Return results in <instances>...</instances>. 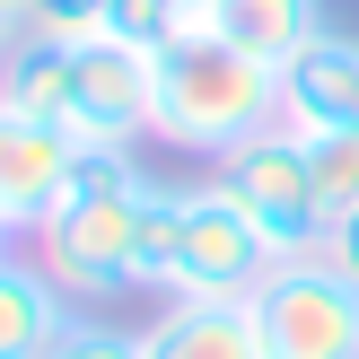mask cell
Here are the masks:
<instances>
[{"instance_id": "6", "label": "cell", "mask_w": 359, "mask_h": 359, "mask_svg": "<svg viewBox=\"0 0 359 359\" xmlns=\"http://www.w3.org/2000/svg\"><path fill=\"white\" fill-rule=\"evenodd\" d=\"M245 307H255L263 359H359V290L325 255L280 263Z\"/></svg>"}, {"instance_id": "18", "label": "cell", "mask_w": 359, "mask_h": 359, "mask_svg": "<svg viewBox=\"0 0 359 359\" xmlns=\"http://www.w3.org/2000/svg\"><path fill=\"white\" fill-rule=\"evenodd\" d=\"M202 9H210V0H202Z\"/></svg>"}, {"instance_id": "1", "label": "cell", "mask_w": 359, "mask_h": 359, "mask_svg": "<svg viewBox=\"0 0 359 359\" xmlns=\"http://www.w3.org/2000/svg\"><path fill=\"white\" fill-rule=\"evenodd\" d=\"M0 105L62 123L88 158H132L149 140V53L114 35H18L0 62Z\"/></svg>"}, {"instance_id": "10", "label": "cell", "mask_w": 359, "mask_h": 359, "mask_svg": "<svg viewBox=\"0 0 359 359\" xmlns=\"http://www.w3.org/2000/svg\"><path fill=\"white\" fill-rule=\"evenodd\" d=\"M140 359H263L255 307H158L140 325Z\"/></svg>"}, {"instance_id": "16", "label": "cell", "mask_w": 359, "mask_h": 359, "mask_svg": "<svg viewBox=\"0 0 359 359\" xmlns=\"http://www.w3.org/2000/svg\"><path fill=\"white\" fill-rule=\"evenodd\" d=\"M0 9H9V18H35V0H0Z\"/></svg>"}, {"instance_id": "8", "label": "cell", "mask_w": 359, "mask_h": 359, "mask_svg": "<svg viewBox=\"0 0 359 359\" xmlns=\"http://www.w3.org/2000/svg\"><path fill=\"white\" fill-rule=\"evenodd\" d=\"M280 123L290 132H359V35H316L280 70Z\"/></svg>"}, {"instance_id": "11", "label": "cell", "mask_w": 359, "mask_h": 359, "mask_svg": "<svg viewBox=\"0 0 359 359\" xmlns=\"http://www.w3.org/2000/svg\"><path fill=\"white\" fill-rule=\"evenodd\" d=\"M210 35H228L237 53L290 70L325 35V0H210Z\"/></svg>"}, {"instance_id": "14", "label": "cell", "mask_w": 359, "mask_h": 359, "mask_svg": "<svg viewBox=\"0 0 359 359\" xmlns=\"http://www.w3.org/2000/svg\"><path fill=\"white\" fill-rule=\"evenodd\" d=\"M35 35H105V0H35Z\"/></svg>"}, {"instance_id": "5", "label": "cell", "mask_w": 359, "mask_h": 359, "mask_svg": "<svg viewBox=\"0 0 359 359\" xmlns=\"http://www.w3.org/2000/svg\"><path fill=\"white\" fill-rule=\"evenodd\" d=\"M210 184L272 237L280 263L325 255V202H316V175H307V140H298L290 123H263L255 140H237V149L210 167Z\"/></svg>"}, {"instance_id": "4", "label": "cell", "mask_w": 359, "mask_h": 359, "mask_svg": "<svg viewBox=\"0 0 359 359\" xmlns=\"http://www.w3.org/2000/svg\"><path fill=\"white\" fill-rule=\"evenodd\" d=\"M272 272H280L272 237H263L219 184H175L167 193V219H158V272H149L158 298H175V307H245Z\"/></svg>"}, {"instance_id": "2", "label": "cell", "mask_w": 359, "mask_h": 359, "mask_svg": "<svg viewBox=\"0 0 359 359\" xmlns=\"http://www.w3.org/2000/svg\"><path fill=\"white\" fill-rule=\"evenodd\" d=\"M167 193L175 184H158V175L132 167V158H88L79 193L35 228V263L70 290V307H114V298L149 290Z\"/></svg>"}, {"instance_id": "3", "label": "cell", "mask_w": 359, "mask_h": 359, "mask_svg": "<svg viewBox=\"0 0 359 359\" xmlns=\"http://www.w3.org/2000/svg\"><path fill=\"white\" fill-rule=\"evenodd\" d=\"M263 123H280V70L237 53L228 35H184V44L149 53V140L219 167L237 140H255Z\"/></svg>"}, {"instance_id": "13", "label": "cell", "mask_w": 359, "mask_h": 359, "mask_svg": "<svg viewBox=\"0 0 359 359\" xmlns=\"http://www.w3.org/2000/svg\"><path fill=\"white\" fill-rule=\"evenodd\" d=\"M53 359H140V333L105 325V316H79V325L62 333V351H53Z\"/></svg>"}, {"instance_id": "17", "label": "cell", "mask_w": 359, "mask_h": 359, "mask_svg": "<svg viewBox=\"0 0 359 359\" xmlns=\"http://www.w3.org/2000/svg\"><path fill=\"white\" fill-rule=\"evenodd\" d=\"M0 255H9V228H0Z\"/></svg>"}, {"instance_id": "12", "label": "cell", "mask_w": 359, "mask_h": 359, "mask_svg": "<svg viewBox=\"0 0 359 359\" xmlns=\"http://www.w3.org/2000/svg\"><path fill=\"white\" fill-rule=\"evenodd\" d=\"M298 140H307V175H316L325 237H333V219L359 210V132H298Z\"/></svg>"}, {"instance_id": "7", "label": "cell", "mask_w": 359, "mask_h": 359, "mask_svg": "<svg viewBox=\"0 0 359 359\" xmlns=\"http://www.w3.org/2000/svg\"><path fill=\"white\" fill-rule=\"evenodd\" d=\"M79 175H88V149L62 123H35L18 105H0V228L9 237H35L79 193Z\"/></svg>"}, {"instance_id": "9", "label": "cell", "mask_w": 359, "mask_h": 359, "mask_svg": "<svg viewBox=\"0 0 359 359\" xmlns=\"http://www.w3.org/2000/svg\"><path fill=\"white\" fill-rule=\"evenodd\" d=\"M70 325H79V307L62 280L35 255H0V359H53Z\"/></svg>"}, {"instance_id": "15", "label": "cell", "mask_w": 359, "mask_h": 359, "mask_svg": "<svg viewBox=\"0 0 359 359\" xmlns=\"http://www.w3.org/2000/svg\"><path fill=\"white\" fill-rule=\"evenodd\" d=\"M325 263H333V272H342L351 290H359V210H351V219H333V237H325Z\"/></svg>"}]
</instances>
